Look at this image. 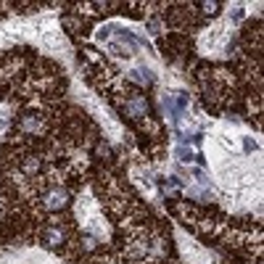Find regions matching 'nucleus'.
I'll list each match as a JSON object with an SVG mask.
<instances>
[{"mask_svg": "<svg viewBox=\"0 0 264 264\" xmlns=\"http://www.w3.org/2000/svg\"><path fill=\"white\" fill-rule=\"evenodd\" d=\"M201 11L206 16H214V14H220V3H201Z\"/></svg>", "mask_w": 264, "mask_h": 264, "instance_id": "423d86ee", "label": "nucleus"}, {"mask_svg": "<svg viewBox=\"0 0 264 264\" xmlns=\"http://www.w3.org/2000/svg\"><path fill=\"white\" fill-rule=\"evenodd\" d=\"M37 169H42V158L40 156H26L22 162V174H34Z\"/></svg>", "mask_w": 264, "mask_h": 264, "instance_id": "20e7f679", "label": "nucleus"}, {"mask_svg": "<svg viewBox=\"0 0 264 264\" xmlns=\"http://www.w3.org/2000/svg\"><path fill=\"white\" fill-rule=\"evenodd\" d=\"M82 248L92 251V248H96V238H92V235H84V238H82Z\"/></svg>", "mask_w": 264, "mask_h": 264, "instance_id": "0eeeda50", "label": "nucleus"}, {"mask_svg": "<svg viewBox=\"0 0 264 264\" xmlns=\"http://www.w3.org/2000/svg\"><path fill=\"white\" fill-rule=\"evenodd\" d=\"M40 240H42L48 248H61L64 243H66V230L61 228V224H56V220H53V222H48V224L42 228Z\"/></svg>", "mask_w": 264, "mask_h": 264, "instance_id": "f03ea898", "label": "nucleus"}, {"mask_svg": "<svg viewBox=\"0 0 264 264\" xmlns=\"http://www.w3.org/2000/svg\"><path fill=\"white\" fill-rule=\"evenodd\" d=\"M61 24H64V30H69V34H80L82 32V22L77 16H64Z\"/></svg>", "mask_w": 264, "mask_h": 264, "instance_id": "39448f33", "label": "nucleus"}, {"mask_svg": "<svg viewBox=\"0 0 264 264\" xmlns=\"http://www.w3.org/2000/svg\"><path fill=\"white\" fill-rule=\"evenodd\" d=\"M96 154H98V156H106V158H108V156H111V148H108V143H98Z\"/></svg>", "mask_w": 264, "mask_h": 264, "instance_id": "6e6552de", "label": "nucleus"}, {"mask_svg": "<svg viewBox=\"0 0 264 264\" xmlns=\"http://www.w3.org/2000/svg\"><path fill=\"white\" fill-rule=\"evenodd\" d=\"M69 201H72V196L61 185H53V188H48V190L40 196V206L45 212H64L66 206H69Z\"/></svg>", "mask_w": 264, "mask_h": 264, "instance_id": "f257e3e1", "label": "nucleus"}, {"mask_svg": "<svg viewBox=\"0 0 264 264\" xmlns=\"http://www.w3.org/2000/svg\"><path fill=\"white\" fill-rule=\"evenodd\" d=\"M42 127H45V116L42 114H24L18 116V130L24 132V135H42Z\"/></svg>", "mask_w": 264, "mask_h": 264, "instance_id": "7ed1b4c3", "label": "nucleus"}]
</instances>
